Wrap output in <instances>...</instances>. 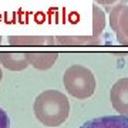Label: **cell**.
<instances>
[{"label": "cell", "mask_w": 128, "mask_h": 128, "mask_svg": "<svg viewBox=\"0 0 128 128\" xmlns=\"http://www.w3.org/2000/svg\"><path fill=\"white\" fill-rule=\"evenodd\" d=\"M33 111L36 118L46 127H58L70 114V102L58 90H46L34 100Z\"/></svg>", "instance_id": "6da1fadb"}, {"label": "cell", "mask_w": 128, "mask_h": 128, "mask_svg": "<svg viewBox=\"0 0 128 128\" xmlns=\"http://www.w3.org/2000/svg\"><path fill=\"white\" fill-rule=\"evenodd\" d=\"M63 84L67 92L77 100H87L96 91V77L91 70L74 64L64 71Z\"/></svg>", "instance_id": "7a4b0ae2"}, {"label": "cell", "mask_w": 128, "mask_h": 128, "mask_svg": "<svg viewBox=\"0 0 128 128\" xmlns=\"http://www.w3.org/2000/svg\"><path fill=\"white\" fill-rule=\"evenodd\" d=\"M110 24L117 34V40L122 46H128V6L118 3L110 12Z\"/></svg>", "instance_id": "3957f363"}, {"label": "cell", "mask_w": 128, "mask_h": 128, "mask_svg": "<svg viewBox=\"0 0 128 128\" xmlns=\"http://www.w3.org/2000/svg\"><path fill=\"white\" fill-rule=\"evenodd\" d=\"M111 105L118 114L128 117V77L120 78L114 82L110 91Z\"/></svg>", "instance_id": "277c9868"}, {"label": "cell", "mask_w": 128, "mask_h": 128, "mask_svg": "<svg viewBox=\"0 0 128 128\" xmlns=\"http://www.w3.org/2000/svg\"><path fill=\"white\" fill-rule=\"evenodd\" d=\"M80 128H128L127 115H107L86 121Z\"/></svg>", "instance_id": "5b68a950"}, {"label": "cell", "mask_w": 128, "mask_h": 128, "mask_svg": "<svg viewBox=\"0 0 128 128\" xmlns=\"http://www.w3.org/2000/svg\"><path fill=\"white\" fill-rule=\"evenodd\" d=\"M0 63L10 71H20L28 67L27 54L26 53H0Z\"/></svg>", "instance_id": "8992f818"}, {"label": "cell", "mask_w": 128, "mask_h": 128, "mask_svg": "<svg viewBox=\"0 0 128 128\" xmlns=\"http://www.w3.org/2000/svg\"><path fill=\"white\" fill-rule=\"evenodd\" d=\"M33 67L37 70H48L58 58L57 53H26Z\"/></svg>", "instance_id": "52a82bcc"}, {"label": "cell", "mask_w": 128, "mask_h": 128, "mask_svg": "<svg viewBox=\"0 0 128 128\" xmlns=\"http://www.w3.org/2000/svg\"><path fill=\"white\" fill-rule=\"evenodd\" d=\"M9 41L14 46H44L54 44V37H9Z\"/></svg>", "instance_id": "ba28073f"}, {"label": "cell", "mask_w": 128, "mask_h": 128, "mask_svg": "<svg viewBox=\"0 0 128 128\" xmlns=\"http://www.w3.org/2000/svg\"><path fill=\"white\" fill-rule=\"evenodd\" d=\"M56 41L64 46H98L101 41L97 37H57Z\"/></svg>", "instance_id": "9c48e42d"}, {"label": "cell", "mask_w": 128, "mask_h": 128, "mask_svg": "<svg viewBox=\"0 0 128 128\" xmlns=\"http://www.w3.org/2000/svg\"><path fill=\"white\" fill-rule=\"evenodd\" d=\"M94 26H92V36L94 37H100V34L102 33L105 27V14L104 12L98 7L97 4H94Z\"/></svg>", "instance_id": "30bf717a"}, {"label": "cell", "mask_w": 128, "mask_h": 128, "mask_svg": "<svg viewBox=\"0 0 128 128\" xmlns=\"http://www.w3.org/2000/svg\"><path fill=\"white\" fill-rule=\"evenodd\" d=\"M96 2L100 3V4H102V6H105L107 10L111 12V9H112L114 6H117L118 3H127L128 0H96Z\"/></svg>", "instance_id": "8fae6325"}, {"label": "cell", "mask_w": 128, "mask_h": 128, "mask_svg": "<svg viewBox=\"0 0 128 128\" xmlns=\"http://www.w3.org/2000/svg\"><path fill=\"white\" fill-rule=\"evenodd\" d=\"M0 128H10V118L3 108H0Z\"/></svg>", "instance_id": "7c38bea8"}, {"label": "cell", "mask_w": 128, "mask_h": 128, "mask_svg": "<svg viewBox=\"0 0 128 128\" xmlns=\"http://www.w3.org/2000/svg\"><path fill=\"white\" fill-rule=\"evenodd\" d=\"M2 77H3V73H2V67H0V81H2Z\"/></svg>", "instance_id": "4fadbf2b"}, {"label": "cell", "mask_w": 128, "mask_h": 128, "mask_svg": "<svg viewBox=\"0 0 128 128\" xmlns=\"http://www.w3.org/2000/svg\"><path fill=\"white\" fill-rule=\"evenodd\" d=\"M0 41H2V37H0Z\"/></svg>", "instance_id": "5bb4252c"}]
</instances>
